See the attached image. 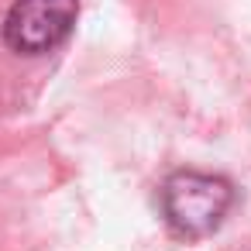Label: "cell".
I'll list each match as a JSON object with an SVG mask.
<instances>
[{
    "label": "cell",
    "instance_id": "cell-2",
    "mask_svg": "<svg viewBox=\"0 0 251 251\" xmlns=\"http://www.w3.org/2000/svg\"><path fill=\"white\" fill-rule=\"evenodd\" d=\"M76 14L79 0H14L4 18V42L25 55L52 52L69 38Z\"/></svg>",
    "mask_w": 251,
    "mask_h": 251
},
{
    "label": "cell",
    "instance_id": "cell-1",
    "mask_svg": "<svg viewBox=\"0 0 251 251\" xmlns=\"http://www.w3.org/2000/svg\"><path fill=\"white\" fill-rule=\"evenodd\" d=\"M230 206H234V186L210 172L182 169L172 172L162 186V213L169 227L182 237L213 234Z\"/></svg>",
    "mask_w": 251,
    "mask_h": 251
}]
</instances>
